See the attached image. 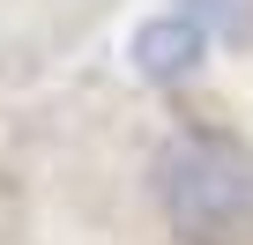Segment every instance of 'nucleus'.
Masks as SVG:
<instances>
[{"label": "nucleus", "instance_id": "nucleus-1", "mask_svg": "<svg viewBox=\"0 0 253 245\" xmlns=\"http://www.w3.org/2000/svg\"><path fill=\"white\" fill-rule=\"evenodd\" d=\"M0 245H253V74L149 30L0 82Z\"/></svg>", "mask_w": 253, "mask_h": 245}, {"label": "nucleus", "instance_id": "nucleus-2", "mask_svg": "<svg viewBox=\"0 0 253 245\" xmlns=\"http://www.w3.org/2000/svg\"><path fill=\"white\" fill-rule=\"evenodd\" d=\"M216 8L246 15V0H0V82L75 67L104 45L149 37V30H201L209 37Z\"/></svg>", "mask_w": 253, "mask_h": 245}, {"label": "nucleus", "instance_id": "nucleus-3", "mask_svg": "<svg viewBox=\"0 0 253 245\" xmlns=\"http://www.w3.org/2000/svg\"><path fill=\"white\" fill-rule=\"evenodd\" d=\"M238 60H246V74H253V0H246V15H238Z\"/></svg>", "mask_w": 253, "mask_h": 245}]
</instances>
